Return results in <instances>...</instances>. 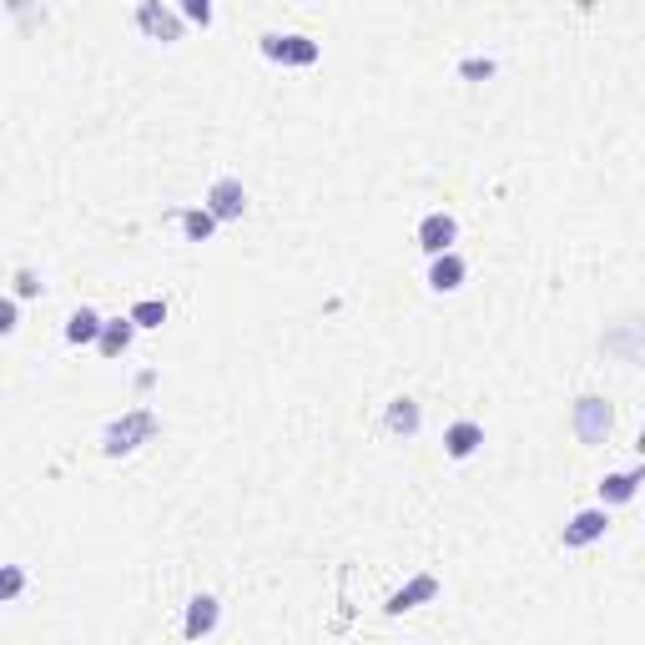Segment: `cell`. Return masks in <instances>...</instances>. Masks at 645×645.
Here are the masks:
<instances>
[{"instance_id":"obj_18","label":"cell","mask_w":645,"mask_h":645,"mask_svg":"<svg viewBox=\"0 0 645 645\" xmlns=\"http://www.w3.org/2000/svg\"><path fill=\"white\" fill-rule=\"evenodd\" d=\"M21 590H26V570L21 565H0V605L16 600Z\"/></svg>"},{"instance_id":"obj_22","label":"cell","mask_w":645,"mask_h":645,"mask_svg":"<svg viewBox=\"0 0 645 645\" xmlns=\"http://www.w3.org/2000/svg\"><path fill=\"white\" fill-rule=\"evenodd\" d=\"M16 293H21V298H36V293H41V278H36V273H21V278H16Z\"/></svg>"},{"instance_id":"obj_3","label":"cell","mask_w":645,"mask_h":645,"mask_svg":"<svg viewBox=\"0 0 645 645\" xmlns=\"http://www.w3.org/2000/svg\"><path fill=\"white\" fill-rule=\"evenodd\" d=\"M137 31L172 46V41H182V16H172L162 0H137Z\"/></svg>"},{"instance_id":"obj_6","label":"cell","mask_w":645,"mask_h":645,"mask_svg":"<svg viewBox=\"0 0 645 645\" xmlns=\"http://www.w3.org/2000/svg\"><path fill=\"white\" fill-rule=\"evenodd\" d=\"M454 237H459V222H454L449 212H429V217L419 222V247H424L429 257H434V252H449Z\"/></svg>"},{"instance_id":"obj_15","label":"cell","mask_w":645,"mask_h":645,"mask_svg":"<svg viewBox=\"0 0 645 645\" xmlns=\"http://www.w3.org/2000/svg\"><path fill=\"white\" fill-rule=\"evenodd\" d=\"M635 489H640V464L625 469V474H605L600 479V499L605 504H625V499H635Z\"/></svg>"},{"instance_id":"obj_1","label":"cell","mask_w":645,"mask_h":645,"mask_svg":"<svg viewBox=\"0 0 645 645\" xmlns=\"http://www.w3.org/2000/svg\"><path fill=\"white\" fill-rule=\"evenodd\" d=\"M157 414L152 409H132V414H126V419H116L106 434H101V449L116 459V454H132V449H142L147 439H157Z\"/></svg>"},{"instance_id":"obj_7","label":"cell","mask_w":645,"mask_h":645,"mask_svg":"<svg viewBox=\"0 0 645 645\" xmlns=\"http://www.w3.org/2000/svg\"><path fill=\"white\" fill-rule=\"evenodd\" d=\"M605 530H610V514H605V509H580L575 520L565 525V545H570V550H580V545H595Z\"/></svg>"},{"instance_id":"obj_13","label":"cell","mask_w":645,"mask_h":645,"mask_svg":"<svg viewBox=\"0 0 645 645\" xmlns=\"http://www.w3.org/2000/svg\"><path fill=\"white\" fill-rule=\"evenodd\" d=\"M212 630H217V600L212 595H192V605H187V640L212 635Z\"/></svg>"},{"instance_id":"obj_16","label":"cell","mask_w":645,"mask_h":645,"mask_svg":"<svg viewBox=\"0 0 645 645\" xmlns=\"http://www.w3.org/2000/svg\"><path fill=\"white\" fill-rule=\"evenodd\" d=\"M177 222H182V237H187V242H207V237H212V227H217V217H212L207 207H187Z\"/></svg>"},{"instance_id":"obj_5","label":"cell","mask_w":645,"mask_h":645,"mask_svg":"<svg viewBox=\"0 0 645 645\" xmlns=\"http://www.w3.org/2000/svg\"><path fill=\"white\" fill-rule=\"evenodd\" d=\"M217 222H237L242 212H247V192H242V182L237 177H217L212 187H207V202H202Z\"/></svg>"},{"instance_id":"obj_10","label":"cell","mask_w":645,"mask_h":645,"mask_svg":"<svg viewBox=\"0 0 645 645\" xmlns=\"http://www.w3.org/2000/svg\"><path fill=\"white\" fill-rule=\"evenodd\" d=\"M132 333H137V323H132V318H111V323H101L96 348H101L106 358H121L126 348H132Z\"/></svg>"},{"instance_id":"obj_19","label":"cell","mask_w":645,"mask_h":645,"mask_svg":"<svg viewBox=\"0 0 645 645\" xmlns=\"http://www.w3.org/2000/svg\"><path fill=\"white\" fill-rule=\"evenodd\" d=\"M182 16L192 26H212V0H182Z\"/></svg>"},{"instance_id":"obj_21","label":"cell","mask_w":645,"mask_h":645,"mask_svg":"<svg viewBox=\"0 0 645 645\" xmlns=\"http://www.w3.org/2000/svg\"><path fill=\"white\" fill-rule=\"evenodd\" d=\"M459 76H464V81H484V76H494V61H464Z\"/></svg>"},{"instance_id":"obj_9","label":"cell","mask_w":645,"mask_h":645,"mask_svg":"<svg viewBox=\"0 0 645 645\" xmlns=\"http://www.w3.org/2000/svg\"><path fill=\"white\" fill-rule=\"evenodd\" d=\"M479 444H484V429L474 419H454L444 429V454L449 459H469V454H479Z\"/></svg>"},{"instance_id":"obj_2","label":"cell","mask_w":645,"mask_h":645,"mask_svg":"<svg viewBox=\"0 0 645 645\" xmlns=\"http://www.w3.org/2000/svg\"><path fill=\"white\" fill-rule=\"evenodd\" d=\"M263 56H268L273 66H313V61L323 56V46L308 41V36H278V31H268V36H263Z\"/></svg>"},{"instance_id":"obj_14","label":"cell","mask_w":645,"mask_h":645,"mask_svg":"<svg viewBox=\"0 0 645 645\" xmlns=\"http://www.w3.org/2000/svg\"><path fill=\"white\" fill-rule=\"evenodd\" d=\"M96 333H101V313H96V308H76V313L66 318V343H71V348L96 343Z\"/></svg>"},{"instance_id":"obj_4","label":"cell","mask_w":645,"mask_h":645,"mask_svg":"<svg viewBox=\"0 0 645 645\" xmlns=\"http://www.w3.org/2000/svg\"><path fill=\"white\" fill-rule=\"evenodd\" d=\"M570 424H575L580 444H605V434H610V404H605V399H595V394H585V399L575 404Z\"/></svg>"},{"instance_id":"obj_11","label":"cell","mask_w":645,"mask_h":645,"mask_svg":"<svg viewBox=\"0 0 645 645\" xmlns=\"http://www.w3.org/2000/svg\"><path fill=\"white\" fill-rule=\"evenodd\" d=\"M383 429H389L394 439H414L419 434V404L414 399H394L389 414H383Z\"/></svg>"},{"instance_id":"obj_20","label":"cell","mask_w":645,"mask_h":645,"mask_svg":"<svg viewBox=\"0 0 645 645\" xmlns=\"http://www.w3.org/2000/svg\"><path fill=\"white\" fill-rule=\"evenodd\" d=\"M16 323H21L16 298H0V338H11V333H16Z\"/></svg>"},{"instance_id":"obj_17","label":"cell","mask_w":645,"mask_h":645,"mask_svg":"<svg viewBox=\"0 0 645 645\" xmlns=\"http://www.w3.org/2000/svg\"><path fill=\"white\" fill-rule=\"evenodd\" d=\"M126 318H132L137 328H162L167 323V303L162 298H142V303H132V313H126Z\"/></svg>"},{"instance_id":"obj_12","label":"cell","mask_w":645,"mask_h":645,"mask_svg":"<svg viewBox=\"0 0 645 645\" xmlns=\"http://www.w3.org/2000/svg\"><path fill=\"white\" fill-rule=\"evenodd\" d=\"M439 595V580L434 575H419L414 585H404L399 595H389V605H383V610H389V615H404V610H414L419 600H434Z\"/></svg>"},{"instance_id":"obj_8","label":"cell","mask_w":645,"mask_h":645,"mask_svg":"<svg viewBox=\"0 0 645 645\" xmlns=\"http://www.w3.org/2000/svg\"><path fill=\"white\" fill-rule=\"evenodd\" d=\"M464 257L449 247V252H434V263H429V288L434 293H454V288H464Z\"/></svg>"}]
</instances>
